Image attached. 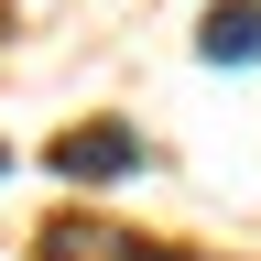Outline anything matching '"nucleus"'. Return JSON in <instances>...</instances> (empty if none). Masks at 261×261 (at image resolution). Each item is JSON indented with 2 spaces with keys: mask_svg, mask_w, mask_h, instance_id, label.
Returning a JSON list of instances; mask_svg holds the SVG:
<instances>
[{
  "mask_svg": "<svg viewBox=\"0 0 261 261\" xmlns=\"http://www.w3.org/2000/svg\"><path fill=\"white\" fill-rule=\"evenodd\" d=\"M196 55H207V65H261V0H207Z\"/></svg>",
  "mask_w": 261,
  "mask_h": 261,
  "instance_id": "nucleus-1",
  "label": "nucleus"
},
{
  "mask_svg": "<svg viewBox=\"0 0 261 261\" xmlns=\"http://www.w3.org/2000/svg\"><path fill=\"white\" fill-rule=\"evenodd\" d=\"M130 163H142V142H130L120 120H87L76 142H55V174H87V185L98 174H130Z\"/></svg>",
  "mask_w": 261,
  "mask_h": 261,
  "instance_id": "nucleus-2",
  "label": "nucleus"
},
{
  "mask_svg": "<svg viewBox=\"0 0 261 261\" xmlns=\"http://www.w3.org/2000/svg\"><path fill=\"white\" fill-rule=\"evenodd\" d=\"M0 174H11V152H0Z\"/></svg>",
  "mask_w": 261,
  "mask_h": 261,
  "instance_id": "nucleus-3",
  "label": "nucleus"
}]
</instances>
